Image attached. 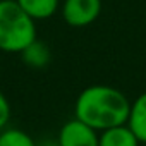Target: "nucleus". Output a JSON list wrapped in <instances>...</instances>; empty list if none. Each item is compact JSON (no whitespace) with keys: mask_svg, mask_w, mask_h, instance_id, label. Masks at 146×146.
I'll return each mask as SVG.
<instances>
[{"mask_svg":"<svg viewBox=\"0 0 146 146\" xmlns=\"http://www.w3.org/2000/svg\"><path fill=\"white\" fill-rule=\"evenodd\" d=\"M129 110L131 102L122 91L108 84H93L79 93L74 105V117L100 132L127 124Z\"/></svg>","mask_w":146,"mask_h":146,"instance_id":"obj_1","label":"nucleus"},{"mask_svg":"<svg viewBox=\"0 0 146 146\" xmlns=\"http://www.w3.org/2000/svg\"><path fill=\"white\" fill-rule=\"evenodd\" d=\"M36 38V21L16 0H0V50L21 53Z\"/></svg>","mask_w":146,"mask_h":146,"instance_id":"obj_2","label":"nucleus"},{"mask_svg":"<svg viewBox=\"0 0 146 146\" xmlns=\"http://www.w3.org/2000/svg\"><path fill=\"white\" fill-rule=\"evenodd\" d=\"M102 12V0H64L62 17L69 26L84 28L98 19Z\"/></svg>","mask_w":146,"mask_h":146,"instance_id":"obj_3","label":"nucleus"},{"mask_svg":"<svg viewBox=\"0 0 146 146\" xmlns=\"http://www.w3.org/2000/svg\"><path fill=\"white\" fill-rule=\"evenodd\" d=\"M98 131L90 127L79 119L67 120L57 136L58 146H98Z\"/></svg>","mask_w":146,"mask_h":146,"instance_id":"obj_4","label":"nucleus"},{"mask_svg":"<svg viewBox=\"0 0 146 146\" xmlns=\"http://www.w3.org/2000/svg\"><path fill=\"white\" fill-rule=\"evenodd\" d=\"M139 139L127 124L113 125L98 134V146H139Z\"/></svg>","mask_w":146,"mask_h":146,"instance_id":"obj_5","label":"nucleus"},{"mask_svg":"<svg viewBox=\"0 0 146 146\" xmlns=\"http://www.w3.org/2000/svg\"><path fill=\"white\" fill-rule=\"evenodd\" d=\"M127 125L136 134L141 144H146V91L141 93L132 103L127 117Z\"/></svg>","mask_w":146,"mask_h":146,"instance_id":"obj_6","label":"nucleus"},{"mask_svg":"<svg viewBox=\"0 0 146 146\" xmlns=\"http://www.w3.org/2000/svg\"><path fill=\"white\" fill-rule=\"evenodd\" d=\"M21 58L26 65L33 67V69H43L50 64L52 60V52L50 46L41 41V40H35L33 43H29L23 52H21Z\"/></svg>","mask_w":146,"mask_h":146,"instance_id":"obj_7","label":"nucleus"},{"mask_svg":"<svg viewBox=\"0 0 146 146\" xmlns=\"http://www.w3.org/2000/svg\"><path fill=\"white\" fill-rule=\"evenodd\" d=\"M16 2L35 21H45L52 17L60 5V0H16Z\"/></svg>","mask_w":146,"mask_h":146,"instance_id":"obj_8","label":"nucleus"},{"mask_svg":"<svg viewBox=\"0 0 146 146\" xmlns=\"http://www.w3.org/2000/svg\"><path fill=\"white\" fill-rule=\"evenodd\" d=\"M0 146H38V144L23 129L5 127L0 131Z\"/></svg>","mask_w":146,"mask_h":146,"instance_id":"obj_9","label":"nucleus"},{"mask_svg":"<svg viewBox=\"0 0 146 146\" xmlns=\"http://www.w3.org/2000/svg\"><path fill=\"white\" fill-rule=\"evenodd\" d=\"M9 120H11V103L7 96L0 91V131L9 125Z\"/></svg>","mask_w":146,"mask_h":146,"instance_id":"obj_10","label":"nucleus"},{"mask_svg":"<svg viewBox=\"0 0 146 146\" xmlns=\"http://www.w3.org/2000/svg\"><path fill=\"white\" fill-rule=\"evenodd\" d=\"M43 146H48V144H43ZM50 146H52V144H50ZM53 146H58V144H53Z\"/></svg>","mask_w":146,"mask_h":146,"instance_id":"obj_11","label":"nucleus"}]
</instances>
